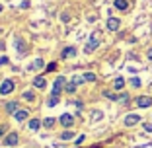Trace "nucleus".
Returning a JSON list of instances; mask_svg holds the SVG:
<instances>
[{"label":"nucleus","mask_w":152,"mask_h":148,"mask_svg":"<svg viewBox=\"0 0 152 148\" xmlns=\"http://www.w3.org/2000/svg\"><path fill=\"white\" fill-rule=\"evenodd\" d=\"M137 123H140V115H137V113H131V115L125 117V125L127 127H133V125H137Z\"/></svg>","instance_id":"6"},{"label":"nucleus","mask_w":152,"mask_h":148,"mask_svg":"<svg viewBox=\"0 0 152 148\" xmlns=\"http://www.w3.org/2000/svg\"><path fill=\"white\" fill-rule=\"evenodd\" d=\"M61 123H63L64 127H72L74 125V117H72L70 113H64V115H61Z\"/></svg>","instance_id":"8"},{"label":"nucleus","mask_w":152,"mask_h":148,"mask_svg":"<svg viewBox=\"0 0 152 148\" xmlns=\"http://www.w3.org/2000/svg\"><path fill=\"white\" fill-rule=\"evenodd\" d=\"M74 90H76V84H74V82H70V84L66 86V92H68V94H74Z\"/></svg>","instance_id":"24"},{"label":"nucleus","mask_w":152,"mask_h":148,"mask_svg":"<svg viewBox=\"0 0 152 148\" xmlns=\"http://www.w3.org/2000/svg\"><path fill=\"white\" fill-rule=\"evenodd\" d=\"M137 105H139L140 109H146L152 105V98H148V96H140V98H137Z\"/></svg>","instance_id":"4"},{"label":"nucleus","mask_w":152,"mask_h":148,"mask_svg":"<svg viewBox=\"0 0 152 148\" xmlns=\"http://www.w3.org/2000/svg\"><path fill=\"white\" fill-rule=\"evenodd\" d=\"M131 86L133 88H140V80L139 78H131Z\"/></svg>","instance_id":"23"},{"label":"nucleus","mask_w":152,"mask_h":148,"mask_svg":"<svg viewBox=\"0 0 152 148\" xmlns=\"http://www.w3.org/2000/svg\"><path fill=\"white\" fill-rule=\"evenodd\" d=\"M2 49H4V43H2V41H0V51H2Z\"/></svg>","instance_id":"33"},{"label":"nucleus","mask_w":152,"mask_h":148,"mask_svg":"<svg viewBox=\"0 0 152 148\" xmlns=\"http://www.w3.org/2000/svg\"><path fill=\"white\" fill-rule=\"evenodd\" d=\"M18 142H20V136H18V133H10V135L4 139V144H6V146H16Z\"/></svg>","instance_id":"5"},{"label":"nucleus","mask_w":152,"mask_h":148,"mask_svg":"<svg viewBox=\"0 0 152 148\" xmlns=\"http://www.w3.org/2000/svg\"><path fill=\"white\" fill-rule=\"evenodd\" d=\"M14 92V82L12 80H4L2 84H0V94L2 96H8Z\"/></svg>","instance_id":"2"},{"label":"nucleus","mask_w":152,"mask_h":148,"mask_svg":"<svg viewBox=\"0 0 152 148\" xmlns=\"http://www.w3.org/2000/svg\"><path fill=\"white\" fill-rule=\"evenodd\" d=\"M76 55V49L74 47H66V49H63V58H70Z\"/></svg>","instance_id":"13"},{"label":"nucleus","mask_w":152,"mask_h":148,"mask_svg":"<svg viewBox=\"0 0 152 148\" xmlns=\"http://www.w3.org/2000/svg\"><path fill=\"white\" fill-rule=\"evenodd\" d=\"M82 76H84L86 82H96V74L94 72H86V74H82Z\"/></svg>","instance_id":"19"},{"label":"nucleus","mask_w":152,"mask_h":148,"mask_svg":"<svg viewBox=\"0 0 152 148\" xmlns=\"http://www.w3.org/2000/svg\"><path fill=\"white\" fill-rule=\"evenodd\" d=\"M6 111L14 115V113L18 111V101H8V103H6Z\"/></svg>","instance_id":"12"},{"label":"nucleus","mask_w":152,"mask_h":148,"mask_svg":"<svg viewBox=\"0 0 152 148\" xmlns=\"http://www.w3.org/2000/svg\"><path fill=\"white\" fill-rule=\"evenodd\" d=\"M84 139H86V136H84V135H80V136H78V139L74 140V142H76V144H82V142H84Z\"/></svg>","instance_id":"27"},{"label":"nucleus","mask_w":152,"mask_h":148,"mask_svg":"<svg viewBox=\"0 0 152 148\" xmlns=\"http://www.w3.org/2000/svg\"><path fill=\"white\" fill-rule=\"evenodd\" d=\"M103 94H105V98H109V99H119V96L111 94V92H103Z\"/></svg>","instance_id":"25"},{"label":"nucleus","mask_w":152,"mask_h":148,"mask_svg":"<svg viewBox=\"0 0 152 148\" xmlns=\"http://www.w3.org/2000/svg\"><path fill=\"white\" fill-rule=\"evenodd\" d=\"M33 86H35V88H39V90H43L45 86H47V82H45L43 76H37L35 80H33Z\"/></svg>","instance_id":"11"},{"label":"nucleus","mask_w":152,"mask_h":148,"mask_svg":"<svg viewBox=\"0 0 152 148\" xmlns=\"http://www.w3.org/2000/svg\"><path fill=\"white\" fill-rule=\"evenodd\" d=\"M61 20H63V22H68V20H70V16H68V14H63V16H61Z\"/></svg>","instance_id":"30"},{"label":"nucleus","mask_w":152,"mask_h":148,"mask_svg":"<svg viewBox=\"0 0 152 148\" xmlns=\"http://www.w3.org/2000/svg\"><path fill=\"white\" fill-rule=\"evenodd\" d=\"M53 125H55V119H53V117H47V119L43 121V127H47V129H51Z\"/></svg>","instance_id":"21"},{"label":"nucleus","mask_w":152,"mask_h":148,"mask_svg":"<svg viewBox=\"0 0 152 148\" xmlns=\"http://www.w3.org/2000/svg\"><path fill=\"white\" fill-rule=\"evenodd\" d=\"M123 86H125V80H123V78H115L113 88H115V90H123Z\"/></svg>","instance_id":"16"},{"label":"nucleus","mask_w":152,"mask_h":148,"mask_svg":"<svg viewBox=\"0 0 152 148\" xmlns=\"http://www.w3.org/2000/svg\"><path fill=\"white\" fill-rule=\"evenodd\" d=\"M0 12H2V6H0Z\"/></svg>","instance_id":"34"},{"label":"nucleus","mask_w":152,"mask_h":148,"mask_svg":"<svg viewBox=\"0 0 152 148\" xmlns=\"http://www.w3.org/2000/svg\"><path fill=\"white\" fill-rule=\"evenodd\" d=\"M23 99H26V101H33V99H35V94H33V92H23Z\"/></svg>","instance_id":"20"},{"label":"nucleus","mask_w":152,"mask_h":148,"mask_svg":"<svg viewBox=\"0 0 152 148\" xmlns=\"http://www.w3.org/2000/svg\"><path fill=\"white\" fill-rule=\"evenodd\" d=\"M41 66H43V61H41V58H35V61H33V64L29 68H31V70H39Z\"/></svg>","instance_id":"17"},{"label":"nucleus","mask_w":152,"mask_h":148,"mask_svg":"<svg viewBox=\"0 0 152 148\" xmlns=\"http://www.w3.org/2000/svg\"><path fill=\"white\" fill-rule=\"evenodd\" d=\"M57 103H58V98H57V96H51L49 101H47V105H49V107H55Z\"/></svg>","instance_id":"22"},{"label":"nucleus","mask_w":152,"mask_h":148,"mask_svg":"<svg viewBox=\"0 0 152 148\" xmlns=\"http://www.w3.org/2000/svg\"><path fill=\"white\" fill-rule=\"evenodd\" d=\"M99 45V35L98 33H92V37H90L88 45H86V53H92V51H96Z\"/></svg>","instance_id":"1"},{"label":"nucleus","mask_w":152,"mask_h":148,"mask_svg":"<svg viewBox=\"0 0 152 148\" xmlns=\"http://www.w3.org/2000/svg\"><path fill=\"white\" fill-rule=\"evenodd\" d=\"M70 139H74V133L72 131H64L63 135H61V140H70Z\"/></svg>","instance_id":"18"},{"label":"nucleus","mask_w":152,"mask_h":148,"mask_svg":"<svg viewBox=\"0 0 152 148\" xmlns=\"http://www.w3.org/2000/svg\"><path fill=\"white\" fill-rule=\"evenodd\" d=\"M27 115H29V113H27L26 109H18V111L14 113V117H16V121H20V123H22V121H26V119H27Z\"/></svg>","instance_id":"9"},{"label":"nucleus","mask_w":152,"mask_h":148,"mask_svg":"<svg viewBox=\"0 0 152 148\" xmlns=\"http://www.w3.org/2000/svg\"><path fill=\"white\" fill-rule=\"evenodd\" d=\"M16 47H18V53H20V55H26V43H23L22 39L16 41Z\"/></svg>","instance_id":"14"},{"label":"nucleus","mask_w":152,"mask_h":148,"mask_svg":"<svg viewBox=\"0 0 152 148\" xmlns=\"http://www.w3.org/2000/svg\"><path fill=\"white\" fill-rule=\"evenodd\" d=\"M148 58H152V49H150V51H148Z\"/></svg>","instance_id":"32"},{"label":"nucleus","mask_w":152,"mask_h":148,"mask_svg":"<svg viewBox=\"0 0 152 148\" xmlns=\"http://www.w3.org/2000/svg\"><path fill=\"white\" fill-rule=\"evenodd\" d=\"M55 68H57V64H55V63H51V64H47V70H55Z\"/></svg>","instance_id":"29"},{"label":"nucleus","mask_w":152,"mask_h":148,"mask_svg":"<svg viewBox=\"0 0 152 148\" xmlns=\"http://www.w3.org/2000/svg\"><path fill=\"white\" fill-rule=\"evenodd\" d=\"M119 99H121V101H127V99H129V96L123 94V96H119Z\"/></svg>","instance_id":"31"},{"label":"nucleus","mask_w":152,"mask_h":148,"mask_svg":"<svg viewBox=\"0 0 152 148\" xmlns=\"http://www.w3.org/2000/svg\"><path fill=\"white\" fill-rule=\"evenodd\" d=\"M63 86H64V78L63 76H58L57 80H55V84H53V92H51V96H61V90H63Z\"/></svg>","instance_id":"3"},{"label":"nucleus","mask_w":152,"mask_h":148,"mask_svg":"<svg viewBox=\"0 0 152 148\" xmlns=\"http://www.w3.org/2000/svg\"><path fill=\"white\" fill-rule=\"evenodd\" d=\"M113 6H115L117 10H121V12H125V10L129 8V2H127V0H115V2H113Z\"/></svg>","instance_id":"10"},{"label":"nucleus","mask_w":152,"mask_h":148,"mask_svg":"<svg viewBox=\"0 0 152 148\" xmlns=\"http://www.w3.org/2000/svg\"><path fill=\"white\" fill-rule=\"evenodd\" d=\"M119 27H121V20L119 18H109L107 20V29L109 31H117Z\"/></svg>","instance_id":"7"},{"label":"nucleus","mask_w":152,"mask_h":148,"mask_svg":"<svg viewBox=\"0 0 152 148\" xmlns=\"http://www.w3.org/2000/svg\"><path fill=\"white\" fill-rule=\"evenodd\" d=\"M2 64H8V57H0V66Z\"/></svg>","instance_id":"28"},{"label":"nucleus","mask_w":152,"mask_h":148,"mask_svg":"<svg viewBox=\"0 0 152 148\" xmlns=\"http://www.w3.org/2000/svg\"><path fill=\"white\" fill-rule=\"evenodd\" d=\"M144 131H146V133H152V123H144Z\"/></svg>","instance_id":"26"},{"label":"nucleus","mask_w":152,"mask_h":148,"mask_svg":"<svg viewBox=\"0 0 152 148\" xmlns=\"http://www.w3.org/2000/svg\"><path fill=\"white\" fill-rule=\"evenodd\" d=\"M41 125H43V123H41L39 119H31V121H29V129H31V131H37Z\"/></svg>","instance_id":"15"}]
</instances>
